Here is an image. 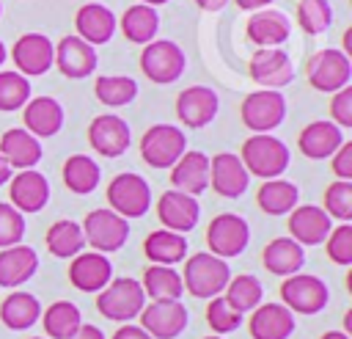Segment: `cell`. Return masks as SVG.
I'll return each instance as SVG.
<instances>
[{
  "instance_id": "cell-1",
  "label": "cell",
  "mask_w": 352,
  "mask_h": 339,
  "mask_svg": "<svg viewBox=\"0 0 352 339\" xmlns=\"http://www.w3.org/2000/svg\"><path fill=\"white\" fill-rule=\"evenodd\" d=\"M245 171L250 176L258 179H278L286 168H289V146L275 138L272 132H253L245 143H242V154H239Z\"/></svg>"
},
{
  "instance_id": "cell-2",
  "label": "cell",
  "mask_w": 352,
  "mask_h": 339,
  "mask_svg": "<svg viewBox=\"0 0 352 339\" xmlns=\"http://www.w3.org/2000/svg\"><path fill=\"white\" fill-rule=\"evenodd\" d=\"M228 278H231V267L226 259H220L209 251H198L192 256H184L182 284L192 298L209 300L214 295H223Z\"/></svg>"
},
{
  "instance_id": "cell-3",
  "label": "cell",
  "mask_w": 352,
  "mask_h": 339,
  "mask_svg": "<svg viewBox=\"0 0 352 339\" xmlns=\"http://www.w3.org/2000/svg\"><path fill=\"white\" fill-rule=\"evenodd\" d=\"M146 306V295L138 278H110L107 287L96 292V309L104 320L113 322H132Z\"/></svg>"
},
{
  "instance_id": "cell-4",
  "label": "cell",
  "mask_w": 352,
  "mask_h": 339,
  "mask_svg": "<svg viewBox=\"0 0 352 339\" xmlns=\"http://www.w3.org/2000/svg\"><path fill=\"white\" fill-rule=\"evenodd\" d=\"M305 77H308V85L314 91H322V94H336L338 88L349 85L352 80V61L344 50H336V47H324V50H316L308 63H305Z\"/></svg>"
},
{
  "instance_id": "cell-5",
  "label": "cell",
  "mask_w": 352,
  "mask_h": 339,
  "mask_svg": "<svg viewBox=\"0 0 352 339\" xmlns=\"http://www.w3.org/2000/svg\"><path fill=\"white\" fill-rule=\"evenodd\" d=\"M107 201H110V209L118 212L121 218H143L148 209H151V187L148 182L135 174V171H124V174H116L107 185Z\"/></svg>"
},
{
  "instance_id": "cell-6",
  "label": "cell",
  "mask_w": 352,
  "mask_h": 339,
  "mask_svg": "<svg viewBox=\"0 0 352 339\" xmlns=\"http://www.w3.org/2000/svg\"><path fill=\"white\" fill-rule=\"evenodd\" d=\"M187 66V58H184V50L170 41V39H154L148 44H143V52H140V72L157 83V85H168L173 80L182 77Z\"/></svg>"
},
{
  "instance_id": "cell-7",
  "label": "cell",
  "mask_w": 352,
  "mask_h": 339,
  "mask_svg": "<svg viewBox=\"0 0 352 339\" xmlns=\"http://www.w3.org/2000/svg\"><path fill=\"white\" fill-rule=\"evenodd\" d=\"M80 226L85 245H91L99 254H113L124 248V243L129 240V220L113 209H91Z\"/></svg>"
},
{
  "instance_id": "cell-8",
  "label": "cell",
  "mask_w": 352,
  "mask_h": 339,
  "mask_svg": "<svg viewBox=\"0 0 352 339\" xmlns=\"http://www.w3.org/2000/svg\"><path fill=\"white\" fill-rule=\"evenodd\" d=\"M280 300L292 314H319L330 300V289L319 276L294 273L283 278Z\"/></svg>"
},
{
  "instance_id": "cell-9",
  "label": "cell",
  "mask_w": 352,
  "mask_h": 339,
  "mask_svg": "<svg viewBox=\"0 0 352 339\" xmlns=\"http://www.w3.org/2000/svg\"><path fill=\"white\" fill-rule=\"evenodd\" d=\"M239 116L250 132H272L286 119V96L280 91H272V88L250 91L242 99Z\"/></svg>"
},
{
  "instance_id": "cell-10",
  "label": "cell",
  "mask_w": 352,
  "mask_h": 339,
  "mask_svg": "<svg viewBox=\"0 0 352 339\" xmlns=\"http://www.w3.org/2000/svg\"><path fill=\"white\" fill-rule=\"evenodd\" d=\"M187 152V138L176 124H154L140 138V157L151 168H170Z\"/></svg>"
},
{
  "instance_id": "cell-11",
  "label": "cell",
  "mask_w": 352,
  "mask_h": 339,
  "mask_svg": "<svg viewBox=\"0 0 352 339\" xmlns=\"http://www.w3.org/2000/svg\"><path fill=\"white\" fill-rule=\"evenodd\" d=\"M248 243H250V226L242 215L220 212L209 220V229H206L209 254L220 259H231V256H239L248 248Z\"/></svg>"
},
{
  "instance_id": "cell-12",
  "label": "cell",
  "mask_w": 352,
  "mask_h": 339,
  "mask_svg": "<svg viewBox=\"0 0 352 339\" xmlns=\"http://www.w3.org/2000/svg\"><path fill=\"white\" fill-rule=\"evenodd\" d=\"M248 74H250V80L256 85L280 91V88H286L294 80V63L286 55V50H280V47H264V50H256L253 52V58L248 63Z\"/></svg>"
},
{
  "instance_id": "cell-13",
  "label": "cell",
  "mask_w": 352,
  "mask_h": 339,
  "mask_svg": "<svg viewBox=\"0 0 352 339\" xmlns=\"http://www.w3.org/2000/svg\"><path fill=\"white\" fill-rule=\"evenodd\" d=\"M138 317H140V328L151 339H176L190 320L187 306L182 300H151L143 306Z\"/></svg>"
},
{
  "instance_id": "cell-14",
  "label": "cell",
  "mask_w": 352,
  "mask_h": 339,
  "mask_svg": "<svg viewBox=\"0 0 352 339\" xmlns=\"http://www.w3.org/2000/svg\"><path fill=\"white\" fill-rule=\"evenodd\" d=\"M88 143L96 154L113 160L132 146V130L121 116L102 113V116H94V121L88 124Z\"/></svg>"
},
{
  "instance_id": "cell-15",
  "label": "cell",
  "mask_w": 352,
  "mask_h": 339,
  "mask_svg": "<svg viewBox=\"0 0 352 339\" xmlns=\"http://www.w3.org/2000/svg\"><path fill=\"white\" fill-rule=\"evenodd\" d=\"M11 58L16 63V72L25 77H38L47 74L52 69V58H55V44L50 41V36L44 33H25L14 41L11 47Z\"/></svg>"
},
{
  "instance_id": "cell-16",
  "label": "cell",
  "mask_w": 352,
  "mask_h": 339,
  "mask_svg": "<svg viewBox=\"0 0 352 339\" xmlns=\"http://www.w3.org/2000/svg\"><path fill=\"white\" fill-rule=\"evenodd\" d=\"M157 218L162 229H170L176 234H187L198 226L201 204L195 196H187L182 190H165L157 198Z\"/></svg>"
},
{
  "instance_id": "cell-17",
  "label": "cell",
  "mask_w": 352,
  "mask_h": 339,
  "mask_svg": "<svg viewBox=\"0 0 352 339\" xmlns=\"http://www.w3.org/2000/svg\"><path fill=\"white\" fill-rule=\"evenodd\" d=\"M52 63L58 66V72L69 80H85L88 74L96 72V47H91L88 41H82L80 36H63L55 44V58Z\"/></svg>"
},
{
  "instance_id": "cell-18",
  "label": "cell",
  "mask_w": 352,
  "mask_h": 339,
  "mask_svg": "<svg viewBox=\"0 0 352 339\" xmlns=\"http://www.w3.org/2000/svg\"><path fill=\"white\" fill-rule=\"evenodd\" d=\"M217 110H220V99H217V91L209 85H187L176 96V116L182 124L192 130L212 124Z\"/></svg>"
},
{
  "instance_id": "cell-19",
  "label": "cell",
  "mask_w": 352,
  "mask_h": 339,
  "mask_svg": "<svg viewBox=\"0 0 352 339\" xmlns=\"http://www.w3.org/2000/svg\"><path fill=\"white\" fill-rule=\"evenodd\" d=\"M50 201V182L41 171L25 168L8 179V204L25 212H41Z\"/></svg>"
},
{
  "instance_id": "cell-20",
  "label": "cell",
  "mask_w": 352,
  "mask_h": 339,
  "mask_svg": "<svg viewBox=\"0 0 352 339\" xmlns=\"http://www.w3.org/2000/svg\"><path fill=\"white\" fill-rule=\"evenodd\" d=\"M250 174L245 171L239 154L234 152H220L209 157V187L223 196V198H239L248 190Z\"/></svg>"
},
{
  "instance_id": "cell-21",
  "label": "cell",
  "mask_w": 352,
  "mask_h": 339,
  "mask_svg": "<svg viewBox=\"0 0 352 339\" xmlns=\"http://www.w3.org/2000/svg\"><path fill=\"white\" fill-rule=\"evenodd\" d=\"M245 36L250 44H256L258 50L264 47H280L289 41L292 36V22L283 11L278 8H258L248 17L245 22Z\"/></svg>"
},
{
  "instance_id": "cell-22",
  "label": "cell",
  "mask_w": 352,
  "mask_h": 339,
  "mask_svg": "<svg viewBox=\"0 0 352 339\" xmlns=\"http://www.w3.org/2000/svg\"><path fill=\"white\" fill-rule=\"evenodd\" d=\"M286 226H289V237L305 248V245H319L327 240V234L333 229V218L316 204H302V207L297 204L289 212Z\"/></svg>"
},
{
  "instance_id": "cell-23",
  "label": "cell",
  "mask_w": 352,
  "mask_h": 339,
  "mask_svg": "<svg viewBox=\"0 0 352 339\" xmlns=\"http://www.w3.org/2000/svg\"><path fill=\"white\" fill-rule=\"evenodd\" d=\"M113 278V265L99 251H80L69 262V281L80 292H99Z\"/></svg>"
},
{
  "instance_id": "cell-24",
  "label": "cell",
  "mask_w": 352,
  "mask_h": 339,
  "mask_svg": "<svg viewBox=\"0 0 352 339\" xmlns=\"http://www.w3.org/2000/svg\"><path fill=\"white\" fill-rule=\"evenodd\" d=\"M248 331L253 339H289L294 333V314L283 303H258L250 311Z\"/></svg>"
},
{
  "instance_id": "cell-25",
  "label": "cell",
  "mask_w": 352,
  "mask_h": 339,
  "mask_svg": "<svg viewBox=\"0 0 352 339\" xmlns=\"http://www.w3.org/2000/svg\"><path fill=\"white\" fill-rule=\"evenodd\" d=\"M116 14L104 6V3H85L77 8V17H74V28H77V36L82 41H88L91 47H99V44H107L116 33Z\"/></svg>"
},
{
  "instance_id": "cell-26",
  "label": "cell",
  "mask_w": 352,
  "mask_h": 339,
  "mask_svg": "<svg viewBox=\"0 0 352 339\" xmlns=\"http://www.w3.org/2000/svg\"><path fill=\"white\" fill-rule=\"evenodd\" d=\"M170 185L187 196H201L209 187V154L204 152H184L170 165Z\"/></svg>"
},
{
  "instance_id": "cell-27",
  "label": "cell",
  "mask_w": 352,
  "mask_h": 339,
  "mask_svg": "<svg viewBox=\"0 0 352 339\" xmlns=\"http://www.w3.org/2000/svg\"><path fill=\"white\" fill-rule=\"evenodd\" d=\"M0 154L6 157V163L16 171L25 168H36L41 163V141L36 135H30L25 127H11L0 135Z\"/></svg>"
},
{
  "instance_id": "cell-28",
  "label": "cell",
  "mask_w": 352,
  "mask_h": 339,
  "mask_svg": "<svg viewBox=\"0 0 352 339\" xmlns=\"http://www.w3.org/2000/svg\"><path fill=\"white\" fill-rule=\"evenodd\" d=\"M38 270V254L30 245H8L0 248V287L16 289L25 281H30Z\"/></svg>"
},
{
  "instance_id": "cell-29",
  "label": "cell",
  "mask_w": 352,
  "mask_h": 339,
  "mask_svg": "<svg viewBox=\"0 0 352 339\" xmlns=\"http://www.w3.org/2000/svg\"><path fill=\"white\" fill-rule=\"evenodd\" d=\"M22 124L36 138H52L63 127V107L52 96L28 99L25 107H22Z\"/></svg>"
},
{
  "instance_id": "cell-30",
  "label": "cell",
  "mask_w": 352,
  "mask_h": 339,
  "mask_svg": "<svg viewBox=\"0 0 352 339\" xmlns=\"http://www.w3.org/2000/svg\"><path fill=\"white\" fill-rule=\"evenodd\" d=\"M341 143H344L341 127L333 121H311L297 135V146L308 160H327Z\"/></svg>"
},
{
  "instance_id": "cell-31",
  "label": "cell",
  "mask_w": 352,
  "mask_h": 339,
  "mask_svg": "<svg viewBox=\"0 0 352 339\" xmlns=\"http://www.w3.org/2000/svg\"><path fill=\"white\" fill-rule=\"evenodd\" d=\"M261 265H264L272 276H280V278L294 276V273H300L302 265H305V248H302L297 240H292V237H275V240H270V243L264 245V251H261Z\"/></svg>"
},
{
  "instance_id": "cell-32",
  "label": "cell",
  "mask_w": 352,
  "mask_h": 339,
  "mask_svg": "<svg viewBox=\"0 0 352 339\" xmlns=\"http://www.w3.org/2000/svg\"><path fill=\"white\" fill-rule=\"evenodd\" d=\"M41 317V303L33 292L14 289L0 300V320L11 331H28L38 322Z\"/></svg>"
},
{
  "instance_id": "cell-33",
  "label": "cell",
  "mask_w": 352,
  "mask_h": 339,
  "mask_svg": "<svg viewBox=\"0 0 352 339\" xmlns=\"http://www.w3.org/2000/svg\"><path fill=\"white\" fill-rule=\"evenodd\" d=\"M143 254L151 265H179L187 256V237L176 234L170 229H157L151 234H146L143 240Z\"/></svg>"
},
{
  "instance_id": "cell-34",
  "label": "cell",
  "mask_w": 352,
  "mask_h": 339,
  "mask_svg": "<svg viewBox=\"0 0 352 339\" xmlns=\"http://www.w3.org/2000/svg\"><path fill=\"white\" fill-rule=\"evenodd\" d=\"M143 295L151 300H179L184 292L182 273L170 265H148L140 278Z\"/></svg>"
},
{
  "instance_id": "cell-35",
  "label": "cell",
  "mask_w": 352,
  "mask_h": 339,
  "mask_svg": "<svg viewBox=\"0 0 352 339\" xmlns=\"http://www.w3.org/2000/svg\"><path fill=\"white\" fill-rule=\"evenodd\" d=\"M118 28L132 44H148V41H154V36L160 30V14H157V8L146 6V3H135L121 14Z\"/></svg>"
},
{
  "instance_id": "cell-36",
  "label": "cell",
  "mask_w": 352,
  "mask_h": 339,
  "mask_svg": "<svg viewBox=\"0 0 352 339\" xmlns=\"http://www.w3.org/2000/svg\"><path fill=\"white\" fill-rule=\"evenodd\" d=\"M300 201V190L294 182L289 179H264L258 193H256V204L267 212V215H289Z\"/></svg>"
},
{
  "instance_id": "cell-37",
  "label": "cell",
  "mask_w": 352,
  "mask_h": 339,
  "mask_svg": "<svg viewBox=\"0 0 352 339\" xmlns=\"http://www.w3.org/2000/svg\"><path fill=\"white\" fill-rule=\"evenodd\" d=\"M44 243H47V251L58 259H72L77 256L82 248H85V237H82V226L77 220H69V218H60L55 220L47 234H44Z\"/></svg>"
},
{
  "instance_id": "cell-38",
  "label": "cell",
  "mask_w": 352,
  "mask_h": 339,
  "mask_svg": "<svg viewBox=\"0 0 352 339\" xmlns=\"http://www.w3.org/2000/svg\"><path fill=\"white\" fill-rule=\"evenodd\" d=\"M38 320L44 325L47 339H69L82 325V314H80V309L72 300H55V303H50Z\"/></svg>"
},
{
  "instance_id": "cell-39",
  "label": "cell",
  "mask_w": 352,
  "mask_h": 339,
  "mask_svg": "<svg viewBox=\"0 0 352 339\" xmlns=\"http://www.w3.org/2000/svg\"><path fill=\"white\" fill-rule=\"evenodd\" d=\"M102 171L96 165V160H91L88 154H72L63 163V185L77 193V196H88L99 187Z\"/></svg>"
},
{
  "instance_id": "cell-40",
  "label": "cell",
  "mask_w": 352,
  "mask_h": 339,
  "mask_svg": "<svg viewBox=\"0 0 352 339\" xmlns=\"http://www.w3.org/2000/svg\"><path fill=\"white\" fill-rule=\"evenodd\" d=\"M223 298H226V303H228L234 311L248 314V311H253V309L261 303L264 287H261V281H258L256 276L242 273V276L228 278V284H226V289H223Z\"/></svg>"
},
{
  "instance_id": "cell-41",
  "label": "cell",
  "mask_w": 352,
  "mask_h": 339,
  "mask_svg": "<svg viewBox=\"0 0 352 339\" xmlns=\"http://www.w3.org/2000/svg\"><path fill=\"white\" fill-rule=\"evenodd\" d=\"M94 96L102 105H107V107L129 105L138 96V80H132L126 74H104V77H96Z\"/></svg>"
},
{
  "instance_id": "cell-42",
  "label": "cell",
  "mask_w": 352,
  "mask_h": 339,
  "mask_svg": "<svg viewBox=\"0 0 352 339\" xmlns=\"http://www.w3.org/2000/svg\"><path fill=\"white\" fill-rule=\"evenodd\" d=\"M297 25L308 36H319L333 25V6L327 0H300L297 3Z\"/></svg>"
},
{
  "instance_id": "cell-43",
  "label": "cell",
  "mask_w": 352,
  "mask_h": 339,
  "mask_svg": "<svg viewBox=\"0 0 352 339\" xmlns=\"http://www.w3.org/2000/svg\"><path fill=\"white\" fill-rule=\"evenodd\" d=\"M30 99V80L19 72H0V110L14 113L22 110Z\"/></svg>"
},
{
  "instance_id": "cell-44",
  "label": "cell",
  "mask_w": 352,
  "mask_h": 339,
  "mask_svg": "<svg viewBox=\"0 0 352 339\" xmlns=\"http://www.w3.org/2000/svg\"><path fill=\"white\" fill-rule=\"evenodd\" d=\"M322 209L341 220V223H349L352 220V182L346 179H336L324 187V196H322Z\"/></svg>"
},
{
  "instance_id": "cell-45",
  "label": "cell",
  "mask_w": 352,
  "mask_h": 339,
  "mask_svg": "<svg viewBox=\"0 0 352 339\" xmlns=\"http://www.w3.org/2000/svg\"><path fill=\"white\" fill-rule=\"evenodd\" d=\"M206 322L217 336H223L242 325V314L234 311L223 295H214V298H209V306H206Z\"/></svg>"
},
{
  "instance_id": "cell-46",
  "label": "cell",
  "mask_w": 352,
  "mask_h": 339,
  "mask_svg": "<svg viewBox=\"0 0 352 339\" xmlns=\"http://www.w3.org/2000/svg\"><path fill=\"white\" fill-rule=\"evenodd\" d=\"M324 245H327L330 262L344 265V267L352 265V223H338V226H333L330 234H327V240H324Z\"/></svg>"
},
{
  "instance_id": "cell-47",
  "label": "cell",
  "mask_w": 352,
  "mask_h": 339,
  "mask_svg": "<svg viewBox=\"0 0 352 339\" xmlns=\"http://www.w3.org/2000/svg\"><path fill=\"white\" fill-rule=\"evenodd\" d=\"M22 234H25V215L8 201H0V248L22 243Z\"/></svg>"
},
{
  "instance_id": "cell-48",
  "label": "cell",
  "mask_w": 352,
  "mask_h": 339,
  "mask_svg": "<svg viewBox=\"0 0 352 339\" xmlns=\"http://www.w3.org/2000/svg\"><path fill=\"white\" fill-rule=\"evenodd\" d=\"M330 119L338 127H352V85H344L330 99Z\"/></svg>"
},
{
  "instance_id": "cell-49",
  "label": "cell",
  "mask_w": 352,
  "mask_h": 339,
  "mask_svg": "<svg viewBox=\"0 0 352 339\" xmlns=\"http://www.w3.org/2000/svg\"><path fill=\"white\" fill-rule=\"evenodd\" d=\"M330 171L336 179L352 182V141H344L333 154H330Z\"/></svg>"
},
{
  "instance_id": "cell-50",
  "label": "cell",
  "mask_w": 352,
  "mask_h": 339,
  "mask_svg": "<svg viewBox=\"0 0 352 339\" xmlns=\"http://www.w3.org/2000/svg\"><path fill=\"white\" fill-rule=\"evenodd\" d=\"M110 339H151L140 325H132V322H121Z\"/></svg>"
},
{
  "instance_id": "cell-51",
  "label": "cell",
  "mask_w": 352,
  "mask_h": 339,
  "mask_svg": "<svg viewBox=\"0 0 352 339\" xmlns=\"http://www.w3.org/2000/svg\"><path fill=\"white\" fill-rule=\"evenodd\" d=\"M69 339H107V336L102 333V328H96V325H91V322H82V325L77 328V333L69 336Z\"/></svg>"
},
{
  "instance_id": "cell-52",
  "label": "cell",
  "mask_w": 352,
  "mask_h": 339,
  "mask_svg": "<svg viewBox=\"0 0 352 339\" xmlns=\"http://www.w3.org/2000/svg\"><path fill=\"white\" fill-rule=\"evenodd\" d=\"M242 11H258V8H270L272 0H234Z\"/></svg>"
},
{
  "instance_id": "cell-53",
  "label": "cell",
  "mask_w": 352,
  "mask_h": 339,
  "mask_svg": "<svg viewBox=\"0 0 352 339\" xmlns=\"http://www.w3.org/2000/svg\"><path fill=\"white\" fill-rule=\"evenodd\" d=\"M14 176V168L6 163V157L0 154V185H8V179Z\"/></svg>"
},
{
  "instance_id": "cell-54",
  "label": "cell",
  "mask_w": 352,
  "mask_h": 339,
  "mask_svg": "<svg viewBox=\"0 0 352 339\" xmlns=\"http://www.w3.org/2000/svg\"><path fill=\"white\" fill-rule=\"evenodd\" d=\"M198 3V8H204V11H220L228 0H195Z\"/></svg>"
},
{
  "instance_id": "cell-55",
  "label": "cell",
  "mask_w": 352,
  "mask_h": 339,
  "mask_svg": "<svg viewBox=\"0 0 352 339\" xmlns=\"http://www.w3.org/2000/svg\"><path fill=\"white\" fill-rule=\"evenodd\" d=\"M319 339H352V336L344 333V331H327V333H322Z\"/></svg>"
},
{
  "instance_id": "cell-56",
  "label": "cell",
  "mask_w": 352,
  "mask_h": 339,
  "mask_svg": "<svg viewBox=\"0 0 352 339\" xmlns=\"http://www.w3.org/2000/svg\"><path fill=\"white\" fill-rule=\"evenodd\" d=\"M344 333H352V309L344 314Z\"/></svg>"
},
{
  "instance_id": "cell-57",
  "label": "cell",
  "mask_w": 352,
  "mask_h": 339,
  "mask_svg": "<svg viewBox=\"0 0 352 339\" xmlns=\"http://www.w3.org/2000/svg\"><path fill=\"white\" fill-rule=\"evenodd\" d=\"M140 3H146V6L157 8V6H165V3H170V0H140Z\"/></svg>"
},
{
  "instance_id": "cell-58",
  "label": "cell",
  "mask_w": 352,
  "mask_h": 339,
  "mask_svg": "<svg viewBox=\"0 0 352 339\" xmlns=\"http://www.w3.org/2000/svg\"><path fill=\"white\" fill-rule=\"evenodd\" d=\"M6 58H8V52H6V44H3V39H0V66H3Z\"/></svg>"
},
{
  "instance_id": "cell-59",
  "label": "cell",
  "mask_w": 352,
  "mask_h": 339,
  "mask_svg": "<svg viewBox=\"0 0 352 339\" xmlns=\"http://www.w3.org/2000/svg\"><path fill=\"white\" fill-rule=\"evenodd\" d=\"M204 339H223V336H217V333H212V336H204Z\"/></svg>"
},
{
  "instance_id": "cell-60",
  "label": "cell",
  "mask_w": 352,
  "mask_h": 339,
  "mask_svg": "<svg viewBox=\"0 0 352 339\" xmlns=\"http://www.w3.org/2000/svg\"><path fill=\"white\" fill-rule=\"evenodd\" d=\"M30 339H44V336H30Z\"/></svg>"
},
{
  "instance_id": "cell-61",
  "label": "cell",
  "mask_w": 352,
  "mask_h": 339,
  "mask_svg": "<svg viewBox=\"0 0 352 339\" xmlns=\"http://www.w3.org/2000/svg\"><path fill=\"white\" fill-rule=\"evenodd\" d=\"M0 14H3V3H0Z\"/></svg>"
}]
</instances>
